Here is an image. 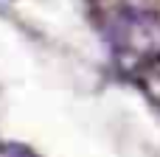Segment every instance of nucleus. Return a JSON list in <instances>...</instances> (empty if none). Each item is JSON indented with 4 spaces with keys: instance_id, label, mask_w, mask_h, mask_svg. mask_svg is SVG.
Here are the masks:
<instances>
[{
    "instance_id": "nucleus-3",
    "label": "nucleus",
    "mask_w": 160,
    "mask_h": 157,
    "mask_svg": "<svg viewBox=\"0 0 160 157\" xmlns=\"http://www.w3.org/2000/svg\"><path fill=\"white\" fill-rule=\"evenodd\" d=\"M0 157H42V155H37L34 149H28L22 143H3L0 146Z\"/></svg>"
},
{
    "instance_id": "nucleus-1",
    "label": "nucleus",
    "mask_w": 160,
    "mask_h": 157,
    "mask_svg": "<svg viewBox=\"0 0 160 157\" xmlns=\"http://www.w3.org/2000/svg\"><path fill=\"white\" fill-rule=\"evenodd\" d=\"M112 59L127 73H141L160 59V14L146 8H124L107 28Z\"/></svg>"
},
{
    "instance_id": "nucleus-2",
    "label": "nucleus",
    "mask_w": 160,
    "mask_h": 157,
    "mask_svg": "<svg viewBox=\"0 0 160 157\" xmlns=\"http://www.w3.org/2000/svg\"><path fill=\"white\" fill-rule=\"evenodd\" d=\"M138 81H141V90L160 107V59H155L138 73Z\"/></svg>"
}]
</instances>
